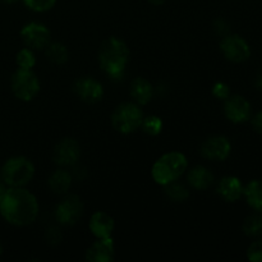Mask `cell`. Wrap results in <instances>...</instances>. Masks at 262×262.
I'll use <instances>...</instances> for the list:
<instances>
[{"instance_id":"cell-20","label":"cell","mask_w":262,"mask_h":262,"mask_svg":"<svg viewBox=\"0 0 262 262\" xmlns=\"http://www.w3.org/2000/svg\"><path fill=\"white\" fill-rule=\"evenodd\" d=\"M247 204L255 210L256 212L262 215V181H251L243 189Z\"/></svg>"},{"instance_id":"cell-21","label":"cell","mask_w":262,"mask_h":262,"mask_svg":"<svg viewBox=\"0 0 262 262\" xmlns=\"http://www.w3.org/2000/svg\"><path fill=\"white\" fill-rule=\"evenodd\" d=\"M43 50H45V55L48 60L56 64V66H63L69 59L68 49L61 42H50Z\"/></svg>"},{"instance_id":"cell-30","label":"cell","mask_w":262,"mask_h":262,"mask_svg":"<svg viewBox=\"0 0 262 262\" xmlns=\"http://www.w3.org/2000/svg\"><path fill=\"white\" fill-rule=\"evenodd\" d=\"M46 238H48V242L51 243V245H58L61 241L60 230H58L54 227L50 228V229H48V233H46Z\"/></svg>"},{"instance_id":"cell-13","label":"cell","mask_w":262,"mask_h":262,"mask_svg":"<svg viewBox=\"0 0 262 262\" xmlns=\"http://www.w3.org/2000/svg\"><path fill=\"white\" fill-rule=\"evenodd\" d=\"M224 114L232 123L241 124L250 119L251 104L239 95H233L224 100Z\"/></svg>"},{"instance_id":"cell-5","label":"cell","mask_w":262,"mask_h":262,"mask_svg":"<svg viewBox=\"0 0 262 262\" xmlns=\"http://www.w3.org/2000/svg\"><path fill=\"white\" fill-rule=\"evenodd\" d=\"M143 113L140 105L135 102H124L115 107L112 114V125L122 135H130L141 128Z\"/></svg>"},{"instance_id":"cell-17","label":"cell","mask_w":262,"mask_h":262,"mask_svg":"<svg viewBox=\"0 0 262 262\" xmlns=\"http://www.w3.org/2000/svg\"><path fill=\"white\" fill-rule=\"evenodd\" d=\"M214 174L210 171V169L202 165L194 166L187 174V181H188L189 186L199 191L209 189L214 183Z\"/></svg>"},{"instance_id":"cell-24","label":"cell","mask_w":262,"mask_h":262,"mask_svg":"<svg viewBox=\"0 0 262 262\" xmlns=\"http://www.w3.org/2000/svg\"><path fill=\"white\" fill-rule=\"evenodd\" d=\"M163 120L158 115H150V117H143L141 123V129L148 136H158L163 130Z\"/></svg>"},{"instance_id":"cell-25","label":"cell","mask_w":262,"mask_h":262,"mask_svg":"<svg viewBox=\"0 0 262 262\" xmlns=\"http://www.w3.org/2000/svg\"><path fill=\"white\" fill-rule=\"evenodd\" d=\"M15 63L18 68L22 69H32L36 66V55L30 48H23L22 50L18 51L15 55Z\"/></svg>"},{"instance_id":"cell-22","label":"cell","mask_w":262,"mask_h":262,"mask_svg":"<svg viewBox=\"0 0 262 262\" xmlns=\"http://www.w3.org/2000/svg\"><path fill=\"white\" fill-rule=\"evenodd\" d=\"M165 187V194L168 196L169 200L174 202H183L186 201L189 197V191L183 186V184H179L176 182H171V183L166 184Z\"/></svg>"},{"instance_id":"cell-34","label":"cell","mask_w":262,"mask_h":262,"mask_svg":"<svg viewBox=\"0 0 262 262\" xmlns=\"http://www.w3.org/2000/svg\"><path fill=\"white\" fill-rule=\"evenodd\" d=\"M257 87L262 91V73L260 74V77H258V79H257Z\"/></svg>"},{"instance_id":"cell-27","label":"cell","mask_w":262,"mask_h":262,"mask_svg":"<svg viewBox=\"0 0 262 262\" xmlns=\"http://www.w3.org/2000/svg\"><path fill=\"white\" fill-rule=\"evenodd\" d=\"M247 257L252 262H262V241H256L248 247Z\"/></svg>"},{"instance_id":"cell-33","label":"cell","mask_w":262,"mask_h":262,"mask_svg":"<svg viewBox=\"0 0 262 262\" xmlns=\"http://www.w3.org/2000/svg\"><path fill=\"white\" fill-rule=\"evenodd\" d=\"M148 2H150L151 4H154V5H160V4H164L166 0H148Z\"/></svg>"},{"instance_id":"cell-19","label":"cell","mask_w":262,"mask_h":262,"mask_svg":"<svg viewBox=\"0 0 262 262\" xmlns=\"http://www.w3.org/2000/svg\"><path fill=\"white\" fill-rule=\"evenodd\" d=\"M72 179H73V176L69 171H67L66 169H58L50 176L48 186L54 194L64 196L69 192V188L72 186Z\"/></svg>"},{"instance_id":"cell-10","label":"cell","mask_w":262,"mask_h":262,"mask_svg":"<svg viewBox=\"0 0 262 262\" xmlns=\"http://www.w3.org/2000/svg\"><path fill=\"white\" fill-rule=\"evenodd\" d=\"M81 158V146L73 138H64L56 143L54 148L53 160L60 168L73 166Z\"/></svg>"},{"instance_id":"cell-28","label":"cell","mask_w":262,"mask_h":262,"mask_svg":"<svg viewBox=\"0 0 262 262\" xmlns=\"http://www.w3.org/2000/svg\"><path fill=\"white\" fill-rule=\"evenodd\" d=\"M212 95L219 100H227L230 96V87L224 82H216L212 86Z\"/></svg>"},{"instance_id":"cell-4","label":"cell","mask_w":262,"mask_h":262,"mask_svg":"<svg viewBox=\"0 0 262 262\" xmlns=\"http://www.w3.org/2000/svg\"><path fill=\"white\" fill-rule=\"evenodd\" d=\"M35 176V165L25 156H14L5 161L2 168V179L9 187H25Z\"/></svg>"},{"instance_id":"cell-29","label":"cell","mask_w":262,"mask_h":262,"mask_svg":"<svg viewBox=\"0 0 262 262\" xmlns=\"http://www.w3.org/2000/svg\"><path fill=\"white\" fill-rule=\"evenodd\" d=\"M214 30H215V32H216V35L222 36V37H225V36L229 35L230 26L227 20L217 19V20H215V23H214Z\"/></svg>"},{"instance_id":"cell-1","label":"cell","mask_w":262,"mask_h":262,"mask_svg":"<svg viewBox=\"0 0 262 262\" xmlns=\"http://www.w3.org/2000/svg\"><path fill=\"white\" fill-rule=\"evenodd\" d=\"M0 214L15 227H27L38 216V201L23 187H10L0 201Z\"/></svg>"},{"instance_id":"cell-12","label":"cell","mask_w":262,"mask_h":262,"mask_svg":"<svg viewBox=\"0 0 262 262\" xmlns=\"http://www.w3.org/2000/svg\"><path fill=\"white\" fill-rule=\"evenodd\" d=\"M230 151L232 145L225 136H211L201 146V155L209 160L224 161L230 155Z\"/></svg>"},{"instance_id":"cell-35","label":"cell","mask_w":262,"mask_h":262,"mask_svg":"<svg viewBox=\"0 0 262 262\" xmlns=\"http://www.w3.org/2000/svg\"><path fill=\"white\" fill-rule=\"evenodd\" d=\"M2 2L7 3V4H14V3H17L18 0H2Z\"/></svg>"},{"instance_id":"cell-2","label":"cell","mask_w":262,"mask_h":262,"mask_svg":"<svg viewBox=\"0 0 262 262\" xmlns=\"http://www.w3.org/2000/svg\"><path fill=\"white\" fill-rule=\"evenodd\" d=\"M129 61V49L120 38H106L99 50V63L104 73L113 81L123 79L125 68Z\"/></svg>"},{"instance_id":"cell-26","label":"cell","mask_w":262,"mask_h":262,"mask_svg":"<svg viewBox=\"0 0 262 262\" xmlns=\"http://www.w3.org/2000/svg\"><path fill=\"white\" fill-rule=\"evenodd\" d=\"M26 7L36 13H43L50 10L55 5L56 0H23Z\"/></svg>"},{"instance_id":"cell-31","label":"cell","mask_w":262,"mask_h":262,"mask_svg":"<svg viewBox=\"0 0 262 262\" xmlns=\"http://www.w3.org/2000/svg\"><path fill=\"white\" fill-rule=\"evenodd\" d=\"M252 125L256 132L262 135V110L255 115V118L252 119Z\"/></svg>"},{"instance_id":"cell-3","label":"cell","mask_w":262,"mask_h":262,"mask_svg":"<svg viewBox=\"0 0 262 262\" xmlns=\"http://www.w3.org/2000/svg\"><path fill=\"white\" fill-rule=\"evenodd\" d=\"M187 168H188V160L186 155L178 151H171L164 154L155 161L151 169V176L155 183L164 187L171 182L178 181Z\"/></svg>"},{"instance_id":"cell-15","label":"cell","mask_w":262,"mask_h":262,"mask_svg":"<svg viewBox=\"0 0 262 262\" xmlns=\"http://www.w3.org/2000/svg\"><path fill=\"white\" fill-rule=\"evenodd\" d=\"M90 232L97 238V239H102V238H110L113 232H114L115 223L114 219L110 216L109 214L104 211H96L92 214L91 219L89 223Z\"/></svg>"},{"instance_id":"cell-11","label":"cell","mask_w":262,"mask_h":262,"mask_svg":"<svg viewBox=\"0 0 262 262\" xmlns=\"http://www.w3.org/2000/svg\"><path fill=\"white\" fill-rule=\"evenodd\" d=\"M73 92L81 101L86 104H96L104 96V87L92 77H82L73 84Z\"/></svg>"},{"instance_id":"cell-23","label":"cell","mask_w":262,"mask_h":262,"mask_svg":"<svg viewBox=\"0 0 262 262\" xmlns=\"http://www.w3.org/2000/svg\"><path fill=\"white\" fill-rule=\"evenodd\" d=\"M243 233L248 237H257L262 233V215H250L243 223Z\"/></svg>"},{"instance_id":"cell-9","label":"cell","mask_w":262,"mask_h":262,"mask_svg":"<svg viewBox=\"0 0 262 262\" xmlns=\"http://www.w3.org/2000/svg\"><path fill=\"white\" fill-rule=\"evenodd\" d=\"M220 50L227 60L232 63H245L251 56V48L247 41L238 35H228L220 41Z\"/></svg>"},{"instance_id":"cell-14","label":"cell","mask_w":262,"mask_h":262,"mask_svg":"<svg viewBox=\"0 0 262 262\" xmlns=\"http://www.w3.org/2000/svg\"><path fill=\"white\" fill-rule=\"evenodd\" d=\"M115 246L110 238L97 239L86 252V260L90 262H110L114 260Z\"/></svg>"},{"instance_id":"cell-32","label":"cell","mask_w":262,"mask_h":262,"mask_svg":"<svg viewBox=\"0 0 262 262\" xmlns=\"http://www.w3.org/2000/svg\"><path fill=\"white\" fill-rule=\"evenodd\" d=\"M5 192H7V188H5L4 183H2V182H0V201H2V199H3V196H4Z\"/></svg>"},{"instance_id":"cell-18","label":"cell","mask_w":262,"mask_h":262,"mask_svg":"<svg viewBox=\"0 0 262 262\" xmlns=\"http://www.w3.org/2000/svg\"><path fill=\"white\" fill-rule=\"evenodd\" d=\"M129 92L136 104L147 105L148 102L152 100L155 90H154L152 84H151L147 79L142 78V77H137V78L133 79L132 83H130Z\"/></svg>"},{"instance_id":"cell-8","label":"cell","mask_w":262,"mask_h":262,"mask_svg":"<svg viewBox=\"0 0 262 262\" xmlns=\"http://www.w3.org/2000/svg\"><path fill=\"white\" fill-rule=\"evenodd\" d=\"M20 38L26 48L32 50H43L50 43L51 32L43 23L30 22L20 30Z\"/></svg>"},{"instance_id":"cell-16","label":"cell","mask_w":262,"mask_h":262,"mask_svg":"<svg viewBox=\"0 0 262 262\" xmlns=\"http://www.w3.org/2000/svg\"><path fill=\"white\" fill-rule=\"evenodd\" d=\"M243 189L245 187L241 179L234 176H227L222 178L216 187L217 194L227 202L238 201L243 196Z\"/></svg>"},{"instance_id":"cell-7","label":"cell","mask_w":262,"mask_h":262,"mask_svg":"<svg viewBox=\"0 0 262 262\" xmlns=\"http://www.w3.org/2000/svg\"><path fill=\"white\" fill-rule=\"evenodd\" d=\"M83 202L76 194L64 197L55 207V219L61 225H73L83 215Z\"/></svg>"},{"instance_id":"cell-6","label":"cell","mask_w":262,"mask_h":262,"mask_svg":"<svg viewBox=\"0 0 262 262\" xmlns=\"http://www.w3.org/2000/svg\"><path fill=\"white\" fill-rule=\"evenodd\" d=\"M10 86L17 99L22 101H31L40 92V79L33 73L32 69L18 68L13 73Z\"/></svg>"},{"instance_id":"cell-36","label":"cell","mask_w":262,"mask_h":262,"mask_svg":"<svg viewBox=\"0 0 262 262\" xmlns=\"http://www.w3.org/2000/svg\"><path fill=\"white\" fill-rule=\"evenodd\" d=\"M2 253H3V248H2V245H0V256H2Z\"/></svg>"}]
</instances>
